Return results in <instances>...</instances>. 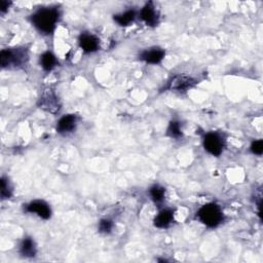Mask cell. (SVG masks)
Segmentation results:
<instances>
[{
    "label": "cell",
    "mask_w": 263,
    "mask_h": 263,
    "mask_svg": "<svg viewBox=\"0 0 263 263\" xmlns=\"http://www.w3.org/2000/svg\"><path fill=\"white\" fill-rule=\"evenodd\" d=\"M166 51L158 47H152L142 51L139 55V59L147 64L157 65L165 59Z\"/></svg>",
    "instance_id": "cell-8"
},
{
    "label": "cell",
    "mask_w": 263,
    "mask_h": 263,
    "mask_svg": "<svg viewBox=\"0 0 263 263\" xmlns=\"http://www.w3.org/2000/svg\"><path fill=\"white\" fill-rule=\"evenodd\" d=\"M137 18V12L135 10H129L122 14L113 16L114 22L120 27H128L134 23Z\"/></svg>",
    "instance_id": "cell-14"
},
{
    "label": "cell",
    "mask_w": 263,
    "mask_h": 263,
    "mask_svg": "<svg viewBox=\"0 0 263 263\" xmlns=\"http://www.w3.org/2000/svg\"><path fill=\"white\" fill-rule=\"evenodd\" d=\"M167 136H169L172 139H180L183 137L182 132V125L179 120H171L168 129H167Z\"/></svg>",
    "instance_id": "cell-17"
},
{
    "label": "cell",
    "mask_w": 263,
    "mask_h": 263,
    "mask_svg": "<svg viewBox=\"0 0 263 263\" xmlns=\"http://www.w3.org/2000/svg\"><path fill=\"white\" fill-rule=\"evenodd\" d=\"M41 67L46 72H51L58 65V59L52 52H45L39 58Z\"/></svg>",
    "instance_id": "cell-15"
},
{
    "label": "cell",
    "mask_w": 263,
    "mask_h": 263,
    "mask_svg": "<svg viewBox=\"0 0 263 263\" xmlns=\"http://www.w3.org/2000/svg\"><path fill=\"white\" fill-rule=\"evenodd\" d=\"M12 5H13V3H11V2H7V0H2V2H0V14H2V15L7 14Z\"/></svg>",
    "instance_id": "cell-21"
},
{
    "label": "cell",
    "mask_w": 263,
    "mask_h": 263,
    "mask_svg": "<svg viewBox=\"0 0 263 263\" xmlns=\"http://www.w3.org/2000/svg\"><path fill=\"white\" fill-rule=\"evenodd\" d=\"M225 138L217 132H209L203 138V146L205 150L213 156H220L225 148Z\"/></svg>",
    "instance_id": "cell-4"
},
{
    "label": "cell",
    "mask_w": 263,
    "mask_h": 263,
    "mask_svg": "<svg viewBox=\"0 0 263 263\" xmlns=\"http://www.w3.org/2000/svg\"><path fill=\"white\" fill-rule=\"evenodd\" d=\"M175 210L173 209H163L158 212L153 220V225L157 228H168L174 221Z\"/></svg>",
    "instance_id": "cell-11"
},
{
    "label": "cell",
    "mask_w": 263,
    "mask_h": 263,
    "mask_svg": "<svg viewBox=\"0 0 263 263\" xmlns=\"http://www.w3.org/2000/svg\"><path fill=\"white\" fill-rule=\"evenodd\" d=\"M196 84L197 82L192 77L185 75H176L168 82L167 86L165 87V90L183 93L192 89Z\"/></svg>",
    "instance_id": "cell-5"
},
{
    "label": "cell",
    "mask_w": 263,
    "mask_h": 263,
    "mask_svg": "<svg viewBox=\"0 0 263 263\" xmlns=\"http://www.w3.org/2000/svg\"><path fill=\"white\" fill-rule=\"evenodd\" d=\"M0 60L4 69H17L27 63L28 54L26 50L20 48L5 49L0 54Z\"/></svg>",
    "instance_id": "cell-3"
},
{
    "label": "cell",
    "mask_w": 263,
    "mask_h": 263,
    "mask_svg": "<svg viewBox=\"0 0 263 263\" xmlns=\"http://www.w3.org/2000/svg\"><path fill=\"white\" fill-rule=\"evenodd\" d=\"M79 48L85 54H93L100 49V39L91 33H82L78 37Z\"/></svg>",
    "instance_id": "cell-9"
},
{
    "label": "cell",
    "mask_w": 263,
    "mask_h": 263,
    "mask_svg": "<svg viewBox=\"0 0 263 263\" xmlns=\"http://www.w3.org/2000/svg\"><path fill=\"white\" fill-rule=\"evenodd\" d=\"M39 106H41V108H44L47 111L52 112V113H55V112L59 111V109H60L58 98L51 91L44 94V96L41 98Z\"/></svg>",
    "instance_id": "cell-13"
},
{
    "label": "cell",
    "mask_w": 263,
    "mask_h": 263,
    "mask_svg": "<svg viewBox=\"0 0 263 263\" xmlns=\"http://www.w3.org/2000/svg\"><path fill=\"white\" fill-rule=\"evenodd\" d=\"M19 253L25 258H33L37 254V248L34 239L31 236H25L20 244Z\"/></svg>",
    "instance_id": "cell-12"
},
{
    "label": "cell",
    "mask_w": 263,
    "mask_h": 263,
    "mask_svg": "<svg viewBox=\"0 0 263 263\" xmlns=\"http://www.w3.org/2000/svg\"><path fill=\"white\" fill-rule=\"evenodd\" d=\"M149 196L155 205H160L166 198V188L159 184H154L149 188Z\"/></svg>",
    "instance_id": "cell-16"
},
{
    "label": "cell",
    "mask_w": 263,
    "mask_h": 263,
    "mask_svg": "<svg viewBox=\"0 0 263 263\" xmlns=\"http://www.w3.org/2000/svg\"><path fill=\"white\" fill-rule=\"evenodd\" d=\"M113 221L110 220V219H107V218H104V219H101L99 224H98V230L99 232L101 233H110L113 229Z\"/></svg>",
    "instance_id": "cell-19"
},
{
    "label": "cell",
    "mask_w": 263,
    "mask_h": 263,
    "mask_svg": "<svg viewBox=\"0 0 263 263\" xmlns=\"http://www.w3.org/2000/svg\"><path fill=\"white\" fill-rule=\"evenodd\" d=\"M0 194H2V199L6 200L12 197L13 195V188L9 178L3 176L2 178V189H0Z\"/></svg>",
    "instance_id": "cell-18"
},
{
    "label": "cell",
    "mask_w": 263,
    "mask_h": 263,
    "mask_svg": "<svg viewBox=\"0 0 263 263\" xmlns=\"http://www.w3.org/2000/svg\"><path fill=\"white\" fill-rule=\"evenodd\" d=\"M196 219L209 228H216L224 221L221 207L216 203H208L201 206L195 214Z\"/></svg>",
    "instance_id": "cell-2"
},
{
    "label": "cell",
    "mask_w": 263,
    "mask_h": 263,
    "mask_svg": "<svg viewBox=\"0 0 263 263\" xmlns=\"http://www.w3.org/2000/svg\"><path fill=\"white\" fill-rule=\"evenodd\" d=\"M26 213L30 214H35L39 218L44 220H49L52 217V208L51 206L43 200V199H35L27 204L24 208Z\"/></svg>",
    "instance_id": "cell-6"
},
{
    "label": "cell",
    "mask_w": 263,
    "mask_h": 263,
    "mask_svg": "<svg viewBox=\"0 0 263 263\" xmlns=\"http://www.w3.org/2000/svg\"><path fill=\"white\" fill-rule=\"evenodd\" d=\"M60 19L61 12L58 7L41 8L29 18L32 26L45 35H51L55 32Z\"/></svg>",
    "instance_id": "cell-1"
},
{
    "label": "cell",
    "mask_w": 263,
    "mask_h": 263,
    "mask_svg": "<svg viewBox=\"0 0 263 263\" xmlns=\"http://www.w3.org/2000/svg\"><path fill=\"white\" fill-rule=\"evenodd\" d=\"M250 150L253 154L255 155H262L263 153V140L258 139L252 142L251 146H250Z\"/></svg>",
    "instance_id": "cell-20"
},
{
    "label": "cell",
    "mask_w": 263,
    "mask_h": 263,
    "mask_svg": "<svg viewBox=\"0 0 263 263\" xmlns=\"http://www.w3.org/2000/svg\"><path fill=\"white\" fill-rule=\"evenodd\" d=\"M78 117L75 114H67L61 117L57 124V132L60 135H68L76 130Z\"/></svg>",
    "instance_id": "cell-10"
},
{
    "label": "cell",
    "mask_w": 263,
    "mask_h": 263,
    "mask_svg": "<svg viewBox=\"0 0 263 263\" xmlns=\"http://www.w3.org/2000/svg\"><path fill=\"white\" fill-rule=\"evenodd\" d=\"M141 20L149 27H156L159 24V13L153 3H147L140 11Z\"/></svg>",
    "instance_id": "cell-7"
}]
</instances>
